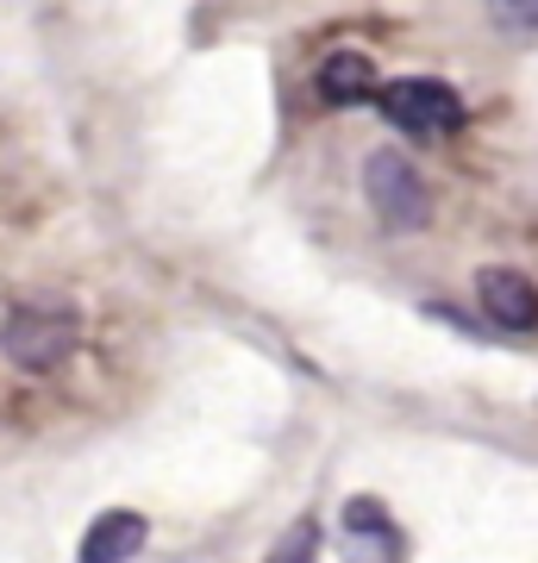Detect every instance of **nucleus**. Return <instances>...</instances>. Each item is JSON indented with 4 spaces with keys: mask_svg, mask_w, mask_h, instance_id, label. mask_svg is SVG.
I'll use <instances>...</instances> for the list:
<instances>
[{
    "mask_svg": "<svg viewBox=\"0 0 538 563\" xmlns=\"http://www.w3.org/2000/svg\"><path fill=\"white\" fill-rule=\"evenodd\" d=\"M81 339V320L69 301H20L7 307V320H0V351L13 369L25 376H51Z\"/></svg>",
    "mask_w": 538,
    "mask_h": 563,
    "instance_id": "obj_1",
    "label": "nucleus"
},
{
    "mask_svg": "<svg viewBox=\"0 0 538 563\" xmlns=\"http://www.w3.org/2000/svg\"><path fill=\"white\" fill-rule=\"evenodd\" d=\"M376 107H382V120L395 132H407V139H451V132H463V95L439 76L388 81L376 95Z\"/></svg>",
    "mask_w": 538,
    "mask_h": 563,
    "instance_id": "obj_2",
    "label": "nucleus"
},
{
    "mask_svg": "<svg viewBox=\"0 0 538 563\" xmlns=\"http://www.w3.org/2000/svg\"><path fill=\"white\" fill-rule=\"evenodd\" d=\"M363 195H370V207H376V220L388 232H419V225L432 220V195H426L419 169L400 151H370V163H363Z\"/></svg>",
    "mask_w": 538,
    "mask_h": 563,
    "instance_id": "obj_3",
    "label": "nucleus"
},
{
    "mask_svg": "<svg viewBox=\"0 0 538 563\" xmlns=\"http://www.w3.org/2000/svg\"><path fill=\"white\" fill-rule=\"evenodd\" d=\"M339 558L344 563H407V539L400 526L388 520L382 501H344V539H339Z\"/></svg>",
    "mask_w": 538,
    "mask_h": 563,
    "instance_id": "obj_4",
    "label": "nucleus"
},
{
    "mask_svg": "<svg viewBox=\"0 0 538 563\" xmlns=\"http://www.w3.org/2000/svg\"><path fill=\"white\" fill-rule=\"evenodd\" d=\"M476 301L495 332H538V288L507 263H488L476 276Z\"/></svg>",
    "mask_w": 538,
    "mask_h": 563,
    "instance_id": "obj_5",
    "label": "nucleus"
},
{
    "mask_svg": "<svg viewBox=\"0 0 538 563\" xmlns=\"http://www.w3.org/2000/svg\"><path fill=\"white\" fill-rule=\"evenodd\" d=\"M144 544H151V520L132 514V507H113V514H100V520L81 532L76 563H125V558H139Z\"/></svg>",
    "mask_w": 538,
    "mask_h": 563,
    "instance_id": "obj_6",
    "label": "nucleus"
},
{
    "mask_svg": "<svg viewBox=\"0 0 538 563\" xmlns=\"http://www.w3.org/2000/svg\"><path fill=\"white\" fill-rule=\"evenodd\" d=\"M314 88H319V101H332V107H363V101H376L382 95L376 63L363 57V51H326Z\"/></svg>",
    "mask_w": 538,
    "mask_h": 563,
    "instance_id": "obj_7",
    "label": "nucleus"
},
{
    "mask_svg": "<svg viewBox=\"0 0 538 563\" xmlns=\"http://www.w3.org/2000/svg\"><path fill=\"white\" fill-rule=\"evenodd\" d=\"M263 563H319V520H295L282 532V544H270Z\"/></svg>",
    "mask_w": 538,
    "mask_h": 563,
    "instance_id": "obj_8",
    "label": "nucleus"
},
{
    "mask_svg": "<svg viewBox=\"0 0 538 563\" xmlns=\"http://www.w3.org/2000/svg\"><path fill=\"white\" fill-rule=\"evenodd\" d=\"M495 25L501 32H538V7H501Z\"/></svg>",
    "mask_w": 538,
    "mask_h": 563,
    "instance_id": "obj_9",
    "label": "nucleus"
}]
</instances>
